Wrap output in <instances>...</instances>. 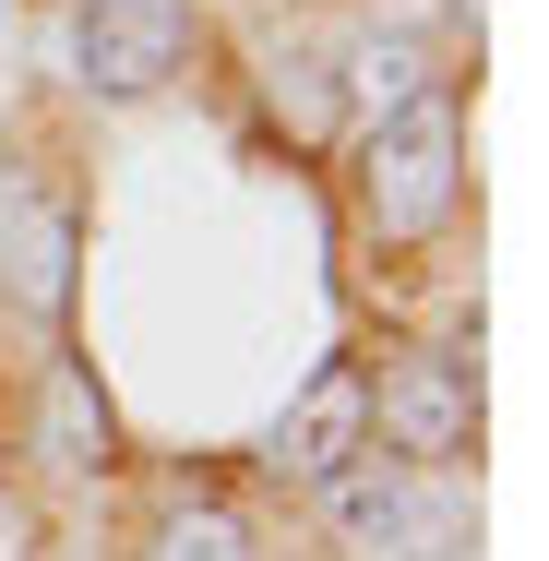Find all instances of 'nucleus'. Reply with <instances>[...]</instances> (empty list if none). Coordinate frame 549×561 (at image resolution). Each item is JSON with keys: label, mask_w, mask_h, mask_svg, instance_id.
I'll use <instances>...</instances> for the list:
<instances>
[{"label": "nucleus", "mask_w": 549, "mask_h": 561, "mask_svg": "<svg viewBox=\"0 0 549 561\" xmlns=\"http://www.w3.org/2000/svg\"><path fill=\"white\" fill-rule=\"evenodd\" d=\"M12 204H24L12 275H24V299H36V311H60V275H72V204H60V192H12Z\"/></svg>", "instance_id": "nucleus-9"}, {"label": "nucleus", "mask_w": 549, "mask_h": 561, "mask_svg": "<svg viewBox=\"0 0 549 561\" xmlns=\"http://www.w3.org/2000/svg\"><path fill=\"white\" fill-rule=\"evenodd\" d=\"M36 466L48 478H108L119 466V431H108V407H96L84 370H48L36 382Z\"/></svg>", "instance_id": "nucleus-6"}, {"label": "nucleus", "mask_w": 549, "mask_h": 561, "mask_svg": "<svg viewBox=\"0 0 549 561\" xmlns=\"http://www.w3.org/2000/svg\"><path fill=\"white\" fill-rule=\"evenodd\" d=\"M323 526L370 561H442L454 550V502H442L431 466H394V454H358L346 478H323Z\"/></svg>", "instance_id": "nucleus-4"}, {"label": "nucleus", "mask_w": 549, "mask_h": 561, "mask_svg": "<svg viewBox=\"0 0 549 561\" xmlns=\"http://www.w3.org/2000/svg\"><path fill=\"white\" fill-rule=\"evenodd\" d=\"M419 84H442V72H431V48H419V36H358V48H346V108H358V119L407 108Z\"/></svg>", "instance_id": "nucleus-8"}, {"label": "nucleus", "mask_w": 549, "mask_h": 561, "mask_svg": "<svg viewBox=\"0 0 549 561\" xmlns=\"http://www.w3.org/2000/svg\"><path fill=\"white\" fill-rule=\"evenodd\" d=\"M346 192H358V227L382 251H419L466 216V108H454V84H419L407 108L358 119V180Z\"/></svg>", "instance_id": "nucleus-1"}, {"label": "nucleus", "mask_w": 549, "mask_h": 561, "mask_svg": "<svg viewBox=\"0 0 549 561\" xmlns=\"http://www.w3.org/2000/svg\"><path fill=\"white\" fill-rule=\"evenodd\" d=\"M60 12H84V0H60Z\"/></svg>", "instance_id": "nucleus-11"}, {"label": "nucleus", "mask_w": 549, "mask_h": 561, "mask_svg": "<svg viewBox=\"0 0 549 561\" xmlns=\"http://www.w3.org/2000/svg\"><path fill=\"white\" fill-rule=\"evenodd\" d=\"M358 454H370V358H323V370L287 394V419H275V478L323 490Z\"/></svg>", "instance_id": "nucleus-5"}, {"label": "nucleus", "mask_w": 549, "mask_h": 561, "mask_svg": "<svg viewBox=\"0 0 549 561\" xmlns=\"http://www.w3.org/2000/svg\"><path fill=\"white\" fill-rule=\"evenodd\" d=\"M204 48V0H84L72 12V72L108 96V108H144L192 72Z\"/></svg>", "instance_id": "nucleus-3"}, {"label": "nucleus", "mask_w": 549, "mask_h": 561, "mask_svg": "<svg viewBox=\"0 0 549 561\" xmlns=\"http://www.w3.org/2000/svg\"><path fill=\"white\" fill-rule=\"evenodd\" d=\"M370 454L454 478V466L478 454V370H466L454 346H394V358H370Z\"/></svg>", "instance_id": "nucleus-2"}, {"label": "nucleus", "mask_w": 549, "mask_h": 561, "mask_svg": "<svg viewBox=\"0 0 549 561\" xmlns=\"http://www.w3.org/2000/svg\"><path fill=\"white\" fill-rule=\"evenodd\" d=\"M275 12H311V0H275Z\"/></svg>", "instance_id": "nucleus-10"}, {"label": "nucleus", "mask_w": 549, "mask_h": 561, "mask_svg": "<svg viewBox=\"0 0 549 561\" xmlns=\"http://www.w3.org/2000/svg\"><path fill=\"white\" fill-rule=\"evenodd\" d=\"M144 561H263V538H251V514H239L227 490H180V502L144 526Z\"/></svg>", "instance_id": "nucleus-7"}]
</instances>
